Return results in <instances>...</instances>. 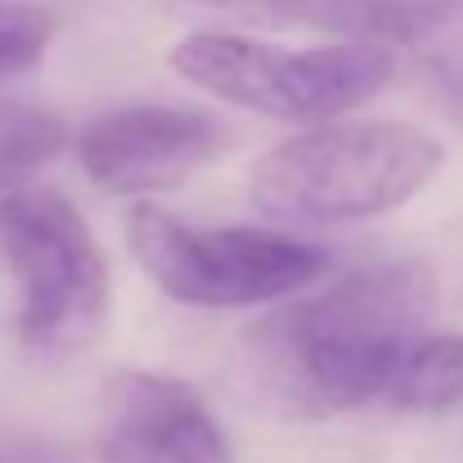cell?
<instances>
[{
	"instance_id": "8992f818",
	"label": "cell",
	"mask_w": 463,
	"mask_h": 463,
	"mask_svg": "<svg viewBox=\"0 0 463 463\" xmlns=\"http://www.w3.org/2000/svg\"><path fill=\"white\" fill-rule=\"evenodd\" d=\"M230 131L207 109L184 104H122L109 113H95L72 136L77 166L90 184H99L113 198L154 203L198 175L212 157L225 149Z\"/></svg>"
},
{
	"instance_id": "6da1fadb",
	"label": "cell",
	"mask_w": 463,
	"mask_h": 463,
	"mask_svg": "<svg viewBox=\"0 0 463 463\" xmlns=\"http://www.w3.org/2000/svg\"><path fill=\"white\" fill-rule=\"evenodd\" d=\"M432 310L437 275L423 261L355 270L248 324L234 355L239 383L266 414L288 423H324L383 405Z\"/></svg>"
},
{
	"instance_id": "277c9868",
	"label": "cell",
	"mask_w": 463,
	"mask_h": 463,
	"mask_svg": "<svg viewBox=\"0 0 463 463\" xmlns=\"http://www.w3.org/2000/svg\"><path fill=\"white\" fill-rule=\"evenodd\" d=\"M0 248L18 293V342L36 355H81L104 337L113 284L99 239L54 184H18L0 216Z\"/></svg>"
},
{
	"instance_id": "7c38bea8",
	"label": "cell",
	"mask_w": 463,
	"mask_h": 463,
	"mask_svg": "<svg viewBox=\"0 0 463 463\" xmlns=\"http://www.w3.org/2000/svg\"><path fill=\"white\" fill-rule=\"evenodd\" d=\"M0 463H59V459L36 455V450H14V446H0Z\"/></svg>"
},
{
	"instance_id": "8fae6325",
	"label": "cell",
	"mask_w": 463,
	"mask_h": 463,
	"mask_svg": "<svg viewBox=\"0 0 463 463\" xmlns=\"http://www.w3.org/2000/svg\"><path fill=\"white\" fill-rule=\"evenodd\" d=\"M54 41V14L32 0H0V81L41 68Z\"/></svg>"
},
{
	"instance_id": "7a4b0ae2",
	"label": "cell",
	"mask_w": 463,
	"mask_h": 463,
	"mask_svg": "<svg viewBox=\"0 0 463 463\" xmlns=\"http://www.w3.org/2000/svg\"><path fill=\"white\" fill-rule=\"evenodd\" d=\"M446 166V145L396 118H337L252 162L248 198L284 225H355L401 212Z\"/></svg>"
},
{
	"instance_id": "5b68a950",
	"label": "cell",
	"mask_w": 463,
	"mask_h": 463,
	"mask_svg": "<svg viewBox=\"0 0 463 463\" xmlns=\"http://www.w3.org/2000/svg\"><path fill=\"white\" fill-rule=\"evenodd\" d=\"M127 248L175 307L243 310L302 298L328 275L324 248L284 230L194 225L157 203H131Z\"/></svg>"
},
{
	"instance_id": "9c48e42d",
	"label": "cell",
	"mask_w": 463,
	"mask_h": 463,
	"mask_svg": "<svg viewBox=\"0 0 463 463\" xmlns=\"http://www.w3.org/2000/svg\"><path fill=\"white\" fill-rule=\"evenodd\" d=\"M392 414H450L463 405V333H423L383 401Z\"/></svg>"
},
{
	"instance_id": "30bf717a",
	"label": "cell",
	"mask_w": 463,
	"mask_h": 463,
	"mask_svg": "<svg viewBox=\"0 0 463 463\" xmlns=\"http://www.w3.org/2000/svg\"><path fill=\"white\" fill-rule=\"evenodd\" d=\"M68 145L72 131L59 113L23 99H0V189H18L36 166L59 157Z\"/></svg>"
},
{
	"instance_id": "52a82bcc",
	"label": "cell",
	"mask_w": 463,
	"mask_h": 463,
	"mask_svg": "<svg viewBox=\"0 0 463 463\" xmlns=\"http://www.w3.org/2000/svg\"><path fill=\"white\" fill-rule=\"evenodd\" d=\"M95 455L99 463H234L207 401L184 378L149 369L109 378Z\"/></svg>"
},
{
	"instance_id": "3957f363",
	"label": "cell",
	"mask_w": 463,
	"mask_h": 463,
	"mask_svg": "<svg viewBox=\"0 0 463 463\" xmlns=\"http://www.w3.org/2000/svg\"><path fill=\"white\" fill-rule=\"evenodd\" d=\"M166 68L230 109L310 131L369 104L392 81L396 50L373 41H328L293 50L243 32L194 27L166 50Z\"/></svg>"
},
{
	"instance_id": "4fadbf2b",
	"label": "cell",
	"mask_w": 463,
	"mask_h": 463,
	"mask_svg": "<svg viewBox=\"0 0 463 463\" xmlns=\"http://www.w3.org/2000/svg\"><path fill=\"white\" fill-rule=\"evenodd\" d=\"M9 194H14V189H0V216H5V207H9Z\"/></svg>"
},
{
	"instance_id": "ba28073f",
	"label": "cell",
	"mask_w": 463,
	"mask_h": 463,
	"mask_svg": "<svg viewBox=\"0 0 463 463\" xmlns=\"http://www.w3.org/2000/svg\"><path fill=\"white\" fill-rule=\"evenodd\" d=\"M243 5L248 14L333 27L346 32V41H373V45L419 36L428 23L441 18L437 0H243Z\"/></svg>"
}]
</instances>
